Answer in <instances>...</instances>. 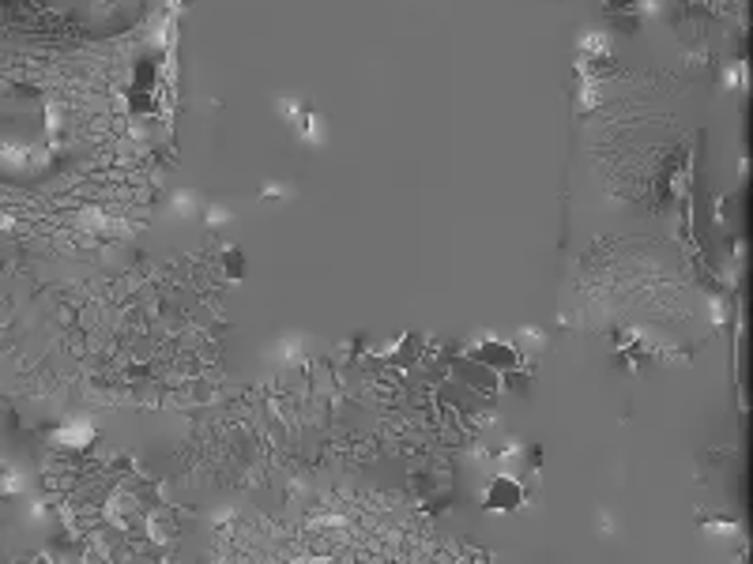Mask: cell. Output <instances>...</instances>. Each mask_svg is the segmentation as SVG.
<instances>
[{
	"mask_svg": "<svg viewBox=\"0 0 753 564\" xmlns=\"http://www.w3.org/2000/svg\"><path fill=\"white\" fill-rule=\"evenodd\" d=\"M483 505L493 508V512H516V508L524 505V489H520V482H513V478H493L490 489H486V496H483Z\"/></svg>",
	"mask_w": 753,
	"mask_h": 564,
	"instance_id": "obj_1",
	"label": "cell"
},
{
	"mask_svg": "<svg viewBox=\"0 0 753 564\" xmlns=\"http://www.w3.org/2000/svg\"><path fill=\"white\" fill-rule=\"evenodd\" d=\"M475 361H483L486 369H516L520 361H516V350L513 347H505V342H486V347H479L475 350Z\"/></svg>",
	"mask_w": 753,
	"mask_h": 564,
	"instance_id": "obj_2",
	"label": "cell"
}]
</instances>
